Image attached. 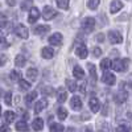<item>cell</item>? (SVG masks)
Here are the masks:
<instances>
[{
  "instance_id": "1",
  "label": "cell",
  "mask_w": 132,
  "mask_h": 132,
  "mask_svg": "<svg viewBox=\"0 0 132 132\" xmlns=\"http://www.w3.org/2000/svg\"><path fill=\"white\" fill-rule=\"evenodd\" d=\"M95 28V19L93 17H86L83 20V23H82V29L86 32V33H90L93 32Z\"/></svg>"
},
{
  "instance_id": "2",
  "label": "cell",
  "mask_w": 132,
  "mask_h": 132,
  "mask_svg": "<svg viewBox=\"0 0 132 132\" xmlns=\"http://www.w3.org/2000/svg\"><path fill=\"white\" fill-rule=\"evenodd\" d=\"M108 40L111 44H120V42H123V36L118 30H110L108 32Z\"/></svg>"
},
{
  "instance_id": "3",
  "label": "cell",
  "mask_w": 132,
  "mask_h": 132,
  "mask_svg": "<svg viewBox=\"0 0 132 132\" xmlns=\"http://www.w3.org/2000/svg\"><path fill=\"white\" fill-rule=\"evenodd\" d=\"M56 16H57V11H54L52 7L46 5L45 8H44V11H42V17L45 19V20H52V19H54Z\"/></svg>"
},
{
  "instance_id": "4",
  "label": "cell",
  "mask_w": 132,
  "mask_h": 132,
  "mask_svg": "<svg viewBox=\"0 0 132 132\" xmlns=\"http://www.w3.org/2000/svg\"><path fill=\"white\" fill-rule=\"evenodd\" d=\"M15 32H16V35H17L19 37H21V38H28V36H29L28 28H27L25 25H23V24H19V25L16 27Z\"/></svg>"
},
{
  "instance_id": "5",
  "label": "cell",
  "mask_w": 132,
  "mask_h": 132,
  "mask_svg": "<svg viewBox=\"0 0 132 132\" xmlns=\"http://www.w3.org/2000/svg\"><path fill=\"white\" fill-rule=\"evenodd\" d=\"M62 38H63V37H62L61 33H54V35H52V36L49 37V42H50V45L58 46V45H61Z\"/></svg>"
},
{
  "instance_id": "6",
  "label": "cell",
  "mask_w": 132,
  "mask_h": 132,
  "mask_svg": "<svg viewBox=\"0 0 132 132\" xmlns=\"http://www.w3.org/2000/svg\"><path fill=\"white\" fill-rule=\"evenodd\" d=\"M70 106H71L73 110H75V111H79V110H82V99L79 96H73Z\"/></svg>"
},
{
  "instance_id": "7",
  "label": "cell",
  "mask_w": 132,
  "mask_h": 132,
  "mask_svg": "<svg viewBox=\"0 0 132 132\" xmlns=\"http://www.w3.org/2000/svg\"><path fill=\"white\" fill-rule=\"evenodd\" d=\"M38 17H40V11H38V9H37L36 7H33V8H32V9L29 11V17H28L29 23H30V24L36 23Z\"/></svg>"
},
{
  "instance_id": "8",
  "label": "cell",
  "mask_w": 132,
  "mask_h": 132,
  "mask_svg": "<svg viewBox=\"0 0 132 132\" xmlns=\"http://www.w3.org/2000/svg\"><path fill=\"white\" fill-rule=\"evenodd\" d=\"M123 8V3L120 2V0H112L111 2V5H110V11H111V13H116L119 12L120 9Z\"/></svg>"
},
{
  "instance_id": "9",
  "label": "cell",
  "mask_w": 132,
  "mask_h": 132,
  "mask_svg": "<svg viewBox=\"0 0 132 132\" xmlns=\"http://www.w3.org/2000/svg\"><path fill=\"white\" fill-rule=\"evenodd\" d=\"M102 81H103L106 85H108V86H112L116 79H115V75H114V74H111V73H104L103 77H102Z\"/></svg>"
},
{
  "instance_id": "10",
  "label": "cell",
  "mask_w": 132,
  "mask_h": 132,
  "mask_svg": "<svg viewBox=\"0 0 132 132\" xmlns=\"http://www.w3.org/2000/svg\"><path fill=\"white\" fill-rule=\"evenodd\" d=\"M75 54L78 56L79 58H86L87 57V48L83 45V44H79L75 49Z\"/></svg>"
},
{
  "instance_id": "11",
  "label": "cell",
  "mask_w": 132,
  "mask_h": 132,
  "mask_svg": "<svg viewBox=\"0 0 132 132\" xmlns=\"http://www.w3.org/2000/svg\"><path fill=\"white\" fill-rule=\"evenodd\" d=\"M111 68L115 71H123L126 70V66H124V61H120V60H115L114 62H111Z\"/></svg>"
},
{
  "instance_id": "12",
  "label": "cell",
  "mask_w": 132,
  "mask_h": 132,
  "mask_svg": "<svg viewBox=\"0 0 132 132\" xmlns=\"http://www.w3.org/2000/svg\"><path fill=\"white\" fill-rule=\"evenodd\" d=\"M89 106H90V110L95 114L99 111V108H101V106H99V102H98V99L95 96H91L90 98V101H89Z\"/></svg>"
},
{
  "instance_id": "13",
  "label": "cell",
  "mask_w": 132,
  "mask_h": 132,
  "mask_svg": "<svg viewBox=\"0 0 132 132\" xmlns=\"http://www.w3.org/2000/svg\"><path fill=\"white\" fill-rule=\"evenodd\" d=\"M127 93H124L123 90H120V91H118L116 94H115V102L116 103H124L126 101H127Z\"/></svg>"
},
{
  "instance_id": "14",
  "label": "cell",
  "mask_w": 132,
  "mask_h": 132,
  "mask_svg": "<svg viewBox=\"0 0 132 132\" xmlns=\"http://www.w3.org/2000/svg\"><path fill=\"white\" fill-rule=\"evenodd\" d=\"M41 56L45 58V60H50V58H53V56H54V52H53V49H52L50 46H46V48L42 49Z\"/></svg>"
},
{
  "instance_id": "15",
  "label": "cell",
  "mask_w": 132,
  "mask_h": 132,
  "mask_svg": "<svg viewBox=\"0 0 132 132\" xmlns=\"http://www.w3.org/2000/svg\"><path fill=\"white\" fill-rule=\"evenodd\" d=\"M46 106H48V101H46V99H41V101L37 102L36 106H35V112H36V114L41 112L44 108H46Z\"/></svg>"
},
{
  "instance_id": "16",
  "label": "cell",
  "mask_w": 132,
  "mask_h": 132,
  "mask_svg": "<svg viewBox=\"0 0 132 132\" xmlns=\"http://www.w3.org/2000/svg\"><path fill=\"white\" fill-rule=\"evenodd\" d=\"M73 75L77 79H83L85 71H83V69L81 68V66H75V68L73 69Z\"/></svg>"
},
{
  "instance_id": "17",
  "label": "cell",
  "mask_w": 132,
  "mask_h": 132,
  "mask_svg": "<svg viewBox=\"0 0 132 132\" xmlns=\"http://www.w3.org/2000/svg\"><path fill=\"white\" fill-rule=\"evenodd\" d=\"M27 75L30 81H36L37 77H38V70L36 68H30V69L27 70Z\"/></svg>"
},
{
  "instance_id": "18",
  "label": "cell",
  "mask_w": 132,
  "mask_h": 132,
  "mask_svg": "<svg viewBox=\"0 0 132 132\" xmlns=\"http://www.w3.org/2000/svg\"><path fill=\"white\" fill-rule=\"evenodd\" d=\"M50 30V27L49 25H38L35 28V33L36 35H45V33H48Z\"/></svg>"
},
{
  "instance_id": "19",
  "label": "cell",
  "mask_w": 132,
  "mask_h": 132,
  "mask_svg": "<svg viewBox=\"0 0 132 132\" xmlns=\"http://www.w3.org/2000/svg\"><path fill=\"white\" fill-rule=\"evenodd\" d=\"M32 127H33V129H35V131H41V129L44 128V120L40 119V118L35 119V120H33Z\"/></svg>"
},
{
  "instance_id": "20",
  "label": "cell",
  "mask_w": 132,
  "mask_h": 132,
  "mask_svg": "<svg viewBox=\"0 0 132 132\" xmlns=\"http://www.w3.org/2000/svg\"><path fill=\"white\" fill-rule=\"evenodd\" d=\"M49 129H50V132H63L65 131V128L61 123H53L52 126H49Z\"/></svg>"
},
{
  "instance_id": "21",
  "label": "cell",
  "mask_w": 132,
  "mask_h": 132,
  "mask_svg": "<svg viewBox=\"0 0 132 132\" xmlns=\"http://www.w3.org/2000/svg\"><path fill=\"white\" fill-rule=\"evenodd\" d=\"M16 129H17V131H21V132L29 131V129H28V124L25 123V120H20V122H17V123H16Z\"/></svg>"
},
{
  "instance_id": "22",
  "label": "cell",
  "mask_w": 132,
  "mask_h": 132,
  "mask_svg": "<svg viewBox=\"0 0 132 132\" xmlns=\"http://www.w3.org/2000/svg\"><path fill=\"white\" fill-rule=\"evenodd\" d=\"M15 119H16V115H15V112H12V111H7V112L4 114V120H5L7 123H12Z\"/></svg>"
},
{
  "instance_id": "23",
  "label": "cell",
  "mask_w": 132,
  "mask_h": 132,
  "mask_svg": "<svg viewBox=\"0 0 132 132\" xmlns=\"http://www.w3.org/2000/svg\"><path fill=\"white\" fill-rule=\"evenodd\" d=\"M87 69H89V71H90V75H91L93 82H95V81H96V70H95V66H94L93 63H87Z\"/></svg>"
},
{
  "instance_id": "24",
  "label": "cell",
  "mask_w": 132,
  "mask_h": 132,
  "mask_svg": "<svg viewBox=\"0 0 132 132\" xmlns=\"http://www.w3.org/2000/svg\"><path fill=\"white\" fill-rule=\"evenodd\" d=\"M15 63H16V66H19V68H23V66L25 65V57H24V56H21V54L16 56V58H15Z\"/></svg>"
},
{
  "instance_id": "25",
  "label": "cell",
  "mask_w": 132,
  "mask_h": 132,
  "mask_svg": "<svg viewBox=\"0 0 132 132\" xmlns=\"http://www.w3.org/2000/svg\"><path fill=\"white\" fill-rule=\"evenodd\" d=\"M110 68H111V61H110L108 58L102 60V62H101V69H102L103 71H106V70H108Z\"/></svg>"
},
{
  "instance_id": "26",
  "label": "cell",
  "mask_w": 132,
  "mask_h": 132,
  "mask_svg": "<svg viewBox=\"0 0 132 132\" xmlns=\"http://www.w3.org/2000/svg\"><path fill=\"white\" fill-rule=\"evenodd\" d=\"M57 115H58V118H60L61 120H65L66 118H68V111H66V108L61 107V108H58V111H57Z\"/></svg>"
},
{
  "instance_id": "27",
  "label": "cell",
  "mask_w": 132,
  "mask_h": 132,
  "mask_svg": "<svg viewBox=\"0 0 132 132\" xmlns=\"http://www.w3.org/2000/svg\"><path fill=\"white\" fill-rule=\"evenodd\" d=\"M36 96H37V93H36V91H32L30 94H28V95L25 96V103H27V104H30L33 101H35Z\"/></svg>"
},
{
  "instance_id": "28",
  "label": "cell",
  "mask_w": 132,
  "mask_h": 132,
  "mask_svg": "<svg viewBox=\"0 0 132 132\" xmlns=\"http://www.w3.org/2000/svg\"><path fill=\"white\" fill-rule=\"evenodd\" d=\"M20 78H21V73H20V71H17V70L11 71V79H12L13 82L20 81Z\"/></svg>"
},
{
  "instance_id": "29",
  "label": "cell",
  "mask_w": 132,
  "mask_h": 132,
  "mask_svg": "<svg viewBox=\"0 0 132 132\" xmlns=\"http://www.w3.org/2000/svg\"><path fill=\"white\" fill-rule=\"evenodd\" d=\"M66 86H68V89H69L71 93L77 90V83H75L74 81H71V79H66Z\"/></svg>"
},
{
  "instance_id": "30",
  "label": "cell",
  "mask_w": 132,
  "mask_h": 132,
  "mask_svg": "<svg viewBox=\"0 0 132 132\" xmlns=\"http://www.w3.org/2000/svg\"><path fill=\"white\" fill-rule=\"evenodd\" d=\"M99 3H101V0H89V2H87V7L90 9H96Z\"/></svg>"
},
{
  "instance_id": "31",
  "label": "cell",
  "mask_w": 132,
  "mask_h": 132,
  "mask_svg": "<svg viewBox=\"0 0 132 132\" xmlns=\"http://www.w3.org/2000/svg\"><path fill=\"white\" fill-rule=\"evenodd\" d=\"M57 5L61 9H68L69 8V0H57Z\"/></svg>"
},
{
  "instance_id": "32",
  "label": "cell",
  "mask_w": 132,
  "mask_h": 132,
  "mask_svg": "<svg viewBox=\"0 0 132 132\" xmlns=\"http://www.w3.org/2000/svg\"><path fill=\"white\" fill-rule=\"evenodd\" d=\"M57 96H58V98H57V99H58V102L63 103V102L66 101V98H68V94H66L65 91H62V90H60V91H58V95H57Z\"/></svg>"
},
{
  "instance_id": "33",
  "label": "cell",
  "mask_w": 132,
  "mask_h": 132,
  "mask_svg": "<svg viewBox=\"0 0 132 132\" xmlns=\"http://www.w3.org/2000/svg\"><path fill=\"white\" fill-rule=\"evenodd\" d=\"M7 48H8V42H7L5 37L4 36H0V50H4Z\"/></svg>"
},
{
  "instance_id": "34",
  "label": "cell",
  "mask_w": 132,
  "mask_h": 132,
  "mask_svg": "<svg viewBox=\"0 0 132 132\" xmlns=\"http://www.w3.org/2000/svg\"><path fill=\"white\" fill-rule=\"evenodd\" d=\"M29 87H30V83L28 82V81H23V79H20V89L21 90H28L29 89Z\"/></svg>"
},
{
  "instance_id": "35",
  "label": "cell",
  "mask_w": 132,
  "mask_h": 132,
  "mask_svg": "<svg viewBox=\"0 0 132 132\" xmlns=\"http://www.w3.org/2000/svg\"><path fill=\"white\" fill-rule=\"evenodd\" d=\"M41 93L44 95H52L53 94V89H52V87H49V86H45V87H42Z\"/></svg>"
},
{
  "instance_id": "36",
  "label": "cell",
  "mask_w": 132,
  "mask_h": 132,
  "mask_svg": "<svg viewBox=\"0 0 132 132\" xmlns=\"http://www.w3.org/2000/svg\"><path fill=\"white\" fill-rule=\"evenodd\" d=\"M4 102H5V104H8V106L12 104V94H11V93H7L5 96H4Z\"/></svg>"
},
{
  "instance_id": "37",
  "label": "cell",
  "mask_w": 132,
  "mask_h": 132,
  "mask_svg": "<svg viewBox=\"0 0 132 132\" xmlns=\"http://www.w3.org/2000/svg\"><path fill=\"white\" fill-rule=\"evenodd\" d=\"M116 132H129V127H127V126H119L116 128Z\"/></svg>"
},
{
  "instance_id": "38",
  "label": "cell",
  "mask_w": 132,
  "mask_h": 132,
  "mask_svg": "<svg viewBox=\"0 0 132 132\" xmlns=\"http://www.w3.org/2000/svg\"><path fill=\"white\" fill-rule=\"evenodd\" d=\"M93 54H94V57H101V54H102V50H101V48H94L93 49Z\"/></svg>"
},
{
  "instance_id": "39",
  "label": "cell",
  "mask_w": 132,
  "mask_h": 132,
  "mask_svg": "<svg viewBox=\"0 0 132 132\" xmlns=\"http://www.w3.org/2000/svg\"><path fill=\"white\" fill-rule=\"evenodd\" d=\"M8 61V57L5 56V54H0V66L5 65V62Z\"/></svg>"
},
{
  "instance_id": "40",
  "label": "cell",
  "mask_w": 132,
  "mask_h": 132,
  "mask_svg": "<svg viewBox=\"0 0 132 132\" xmlns=\"http://www.w3.org/2000/svg\"><path fill=\"white\" fill-rule=\"evenodd\" d=\"M96 41H98V42H103V41H104V35H103V33H99V35H96Z\"/></svg>"
},
{
  "instance_id": "41",
  "label": "cell",
  "mask_w": 132,
  "mask_h": 132,
  "mask_svg": "<svg viewBox=\"0 0 132 132\" xmlns=\"http://www.w3.org/2000/svg\"><path fill=\"white\" fill-rule=\"evenodd\" d=\"M0 132H11V129L7 126H2V127H0Z\"/></svg>"
},
{
  "instance_id": "42",
  "label": "cell",
  "mask_w": 132,
  "mask_h": 132,
  "mask_svg": "<svg viewBox=\"0 0 132 132\" xmlns=\"http://www.w3.org/2000/svg\"><path fill=\"white\" fill-rule=\"evenodd\" d=\"M16 3H17V0H7V4H8L9 7H13V5H16Z\"/></svg>"
},
{
  "instance_id": "43",
  "label": "cell",
  "mask_w": 132,
  "mask_h": 132,
  "mask_svg": "<svg viewBox=\"0 0 132 132\" xmlns=\"http://www.w3.org/2000/svg\"><path fill=\"white\" fill-rule=\"evenodd\" d=\"M83 132H93V129H91L90 127H86V128L83 129Z\"/></svg>"
},
{
  "instance_id": "44",
  "label": "cell",
  "mask_w": 132,
  "mask_h": 132,
  "mask_svg": "<svg viewBox=\"0 0 132 132\" xmlns=\"http://www.w3.org/2000/svg\"><path fill=\"white\" fill-rule=\"evenodd\" d=\"M66 132H74V129H73L71 127H69V128H68V131H66Z\"/></svg>"
},
{
  "instance_id": "45",
  "label": "cell",
  "mask_w": 132,
  "mask_h": 132,
  "mask_svg": "<svg viewBox=\"0 0 132 132\" xmlns=\"http://www.w3.org/2000/svg\"><path fill=\"white\" fill-rule=\"evenodd\" d=\"M0 115H2V106H0Z\"/></svg>"
}]
</instances>
